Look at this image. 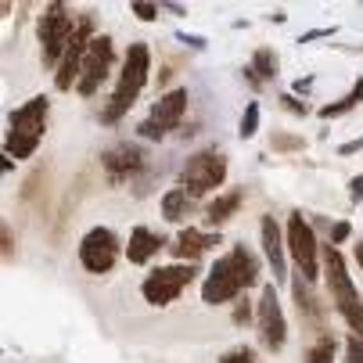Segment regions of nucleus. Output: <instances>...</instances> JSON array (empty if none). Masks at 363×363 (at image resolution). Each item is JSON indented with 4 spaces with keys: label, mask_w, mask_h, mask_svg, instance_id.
<instances>
[{
    "label": "nucleus",
    "mask_w": 363,
    "mask_h": 363,
    "mask_svg": "<svg viewBox=\"0 0 363 363\" xmlns=\"http://www.w3.org/2000/svg\"><path fill=\"white\" fill-rule=\"evenodd\" d=\"M356 263H359V267H363V241H359V245H356Z\"/></svg>",
    "instance_id": "nucleus-34"
},
{
    "label": "nucleus",
    "mask_w": 363,
    "mask_h": 363,
    "mask_svg": "<svg viewBox=\"0 0 363 363\" xmlns=\"http://www.w3.org/2000/svg\"><path fill=\"white\" fill-rule=\"evenodd\" d=\"M191 209H194V198H191L184 187H173V191L162 194V216H166V223H180V220H187Z\"/></svg>",
    "instance_id": "nucleus-17"
},
{
    "label": "nucleus",
    "mask_w": 363,
    "mask_h": 363,
    "mask_svg": "<svg viewBox=\"0 0 363 363\" xmlns=\"http://www.w3.org/2000/svg\"><path fill=\"white\" fill-rule=\"evenodd\" d=\"M335 352H338V342L335 338H320L317 345L306 349V363H335Z\"/></svg>",
    "instance_id": "nucleus-21"
},
{
    "label": "nucleus",
    "mask_w": 363,
    "mask_h": 363,
    "mask_svg": "<svg viewBox=\"0 0 363 363\" xmlns=\"http://www.w3.org/2000/svg\"><path fill=\"white\" fill-rule=\"evenodd\" d=\"M356 105H363V79H356V86H352L342 101H331V105H324V108H320V119H338V116L352 112Z\"/></svg>",
    "instance_id": "nucleus-20"
},
{
    "label": "nucleus",
    "mask_w": 363,
    "mask_h": 363,
    "mask_svg": "<svg viewBox=\"0 0 363 363\" xmlns=\"http://www.w3.org/2000/svg\"><path fill=\"white\" fill-rule=\"evenodd\" d=\"M255 130H259V105L252 101V105L245 108V116H241V126H238V133H241V137L248 140V137H252Z\"/></svg>",
    "instance_id": "nucleus-22"
},
{
    "label": "nucleus",
    "mask_w": 363,
    "mask_h": 363,
    "mask_svg": "<svg viewBox=\"0 0 363 363\" xmlns=\"http://www.w3.org/2000/svg\"><path fill=\"white\" fill-rule=\"evenodd\" d=\"M259 238H263V255H267V263L274 270L277 281H284V252H288V241L281 238V223L274 216H263L259 220Z\"/></svg>",
    "instance_id": "nucleus-13"
},
{
    "label": "nucleus",
    "mask_w": 363,
    "mask_h": 363,
    "mask_svg": "<svg viewBox=\"0 0 363 363\" xmlns=\"http://www.w3.org/2000/svg\"><path fill=\"white\" fill-rule=\"evenodd\" d=\"M72 29H76V18L69 15L65 4H50L40 22H36V36H40V62L43 69H58L62 58H65V47L72 40Z\"/></svg>",
    "instance_id": "nucleus-5"
},
{
    "label": "nucleus",
    "mask_w": 363,
    "mask_h": 363,
    "mask_svg": "<svg viewBox=\"0 0 363 363\" xmlns=\"http://www.w3.org/2000/svg\"><path fill=\"white\" fill-rule=\"evenodd\" d=\"M255 328H259V338H263V349L267 352H281L284 349V342H288V320H284L277 288H270V284L263 288V295H259Z\"/></svg>",
    "instance_id": "nucleus-10"
},
{
    "label": "nucleus",
    "mask_w": 363,
    "mask_h": 363,
    "mask_svg": "<svg viewBox=\"0 0 363 363\" xmlns=\"http://www.w3.org/2000/svg\"><path fill=\"white\" fill-rule=\"evenodd\" d=\"M349 198L352 201H363V177H352L349 180Z\"/></svg>",
    "instance_id": "nucleus-29"
},
{
    "label": "nucleus",
    "mask_w": 363,
    "mask_h": 363,
    "mask_svg": "<svg viewBox=\"0 0 363 363\" xmlns=\"http://www.w3.org/2000/svg\"><path fill=\"white\" fill-rule=\"evenodd\" d=\"M248 309H252L248 302H238V313H234V324H248V320H252V313H248Z\"/></svg>",
    "instance_id": "nucleus-30"
},
{
    "label": "nucleus",
    "mask_w": 363,
    "mask_h": 363,
    "mask_svg": "<svg viewBox=\"0 0 363 363\" xmlns=\"http://www.w3.org/2000/svg\"><path fill=\"white\" fill-rule=\"evenodd\" d=\"M320 259H324V277H328L335 309L342 313V320L352 328V335L363 338V298L352 288V277H349V267H345L338 245H320Z\"/></svg>",
    "instance_id": "nucleus-4"
},
{
    "label": "nucleus",
    "mask_w": 363,
    "mask_h": 363,
    "mask_svg": "<svg viewBox=\"0 0 363 363\" xmlns=\"http://www.w3.org/2000/svg\"><path fill=\"white\" fill-rule=\"evenodd\" d=\"M220 363H259V359H255V352H252L248 345H238V349L223 352V359H220Z\"/></svg>",
    "instance_id": "nucleus-24"
},
{
    "label": "nucleus",
    "mask_w": 363,
    "mask_h": 363,
    "mask_svg": "<svg viewBox=\"0 0 363 363\" xmlns=\"http://www.w3.org/2000/svg\"><path fill=\"white\" fill-rule=\"evenodd\" d=\"M116 62V47H112V36H94L90 40V50H86V62H83V72H79V97H94L108 79V69Z\"/></svg>",
    "instance_id": "nucleus-12"
},
{
    "label": "nucleus",
    "mask_w": 363,
    "mask_h": 363,
    "mask_svg": "<svg viewBox=\"0 0 363 363\" xmlns=\"http://www.w3.org/2000/svg\"><path fill=\"white\" fill-rule=\"evenodd\" d=\"M274 72H277V62H274V50H267V47H259V50H252V65L245 69V76H248V83H267V79H274Z\"/></svg>",
    "instance_id": "nucleus-19"
},
{
    "label": "nucleus",
    "mask_w": 363,
    "mask_h": 363,
    "mask_svg": "<svg viewBox=\"0 0 363 363\" xmlns=\"http://www.w3.org/2000/svg\"><path fill=\"white\" fill-rule=\"evenodd\" d=\"M359 147H363V137H359V140H352V144H342L338 151H342V155H352V151H359Z\"/></svg>",
    "instance_id": "nucleus-32"
},
{
    "label": "nucleus",
    "mask_w": 363,
    "mask_h": 363,
    "mask_svg": "<svg viewBox=\"0 0 363 363\" xmlns=\"http://www.w3.org/2000/svg\"><path fill=\"white\" fill-rule=\"evenodd\" d=\"M133 15L140 22H155V18H159V4H133Z\"/></svg>",
    "instance_id": "nucleus-27"
},
{
    "label": "nucleus",
    "mask_w": 363,
    "mask_h": 363,
    "mask_svg": "<svg viewBox=\"0 0 363 363\" xmlns=\"http://www.w3.org/2000/svg\"><path fill=\"white\" fill-rule=\"evenodd\" d=\"M345 363H363V338L359 335L345 338Z\"/></svg>",
    "instance_id": "nucleus-25"
},
{
    "label": "nucleus",
    "mask_w": 363,
    "mask_h": 363,
    "mask_svg": "<svg viewBox=\"0 0 363 363\" xmlns=\"http://www.w3.org/2000/svg\"><path fill=\"white\" fill-rule=\"evenodd\" d=\"M101 162H105V169H108L112 180H126V177L140 173L144 151H140L137 144H116V147H108L105 155H101Z\"/></svg>",
    "instance_id": "nucleus-14"
},
{
    "label": "nucleus",
    "mask_w": 363,
    "mask_h": 363,
    "mask_svg": "<svg viewBox=\"0 0 363 363\" xmlns=\"http://www.w3.org/2000/svg\"><path fill=\"white\" fill-rule=\"evenodd\" d=\"M284 241H288V252H291V259H295L298 274L313 284V281H317V270H320V241H317L313 227L306 223L302 213H291V216H288Z\"/></svg>",
    "instance_id": "nucleus-8"
},
{
    "label": "nucleus",
    "mask_w": 363,
    "mask_h": 363,
    "mask_svg": "<svg viewBox=\"0 0 363 363\" xmlns=\"http://www.w3.org/2000/svg\"><path fill=\"white\" fill-rule=\"evenodd\" d=\"M281 105H284V108H288L291 116H309V108L302 105V101H298L295 94H284V97H281Z\"/></svg>",
    "instance_id": "nucleus-26"
},
{
    "label": "nucleus",
    "mask_w": 363,
    "mask_h": 363,
    "mask_svg": "<svg viewBox=\"0 0 363 363\" xmlns=\"http://www.w3.org/2000/svg\"><path fill=\"white\" fill-rule=\"evenodd\" d=\"M238 205H241V191H227L223 198H216L209 209H205V223H209V227H223L238 213Z\"/></svg>",
    "instance_id": "nucleus-18"
},
{
    "label": "nucleus",
    "mask_w": 363,
    "mask_h": 363,
    "mask_svg": "<svg viewBox=\"0 0 363 363\" xmlns=\"http://www.w3.org/2000/svg\"><path fill=\"white\" fill-rule=\"evenodd\" d=\"M11 248H15V241H11V227H4V255H11Z\"/></svg>",
    "instance_id": "nucleus-33"
},
{
    "label": "nucleus",
    "mask_w": 363,
    "mask_h": 363,
    "mask_svg": "<svg viewBox=\"0 0 363 363\" xmlns=\"http://www.w3.org/2000/svg\"><path fill=\"white\" fill-rule=\"evenodd\" d=\"M270 144H274V151H298L306 140H302V137H295V133H274V140H270Z\"/></svg>",
    "instance_id": "nucleus-23"
},
{
    "label": "nucleus",
    "mask_w": 363,
    "mask_h": 363,
    "mask_svg": "<svg viewBox=\"0 0 363 363\" xmlns=\"http://www.w3.org/2000/svg\"><path fill=\"white\" fill-rule=\"evenodd\" d=\"M216 245H220V234H205L198 227H184L180 238L173 241V255L180 259V263H198L201 252H209Z\"/></svg>",
    "instance_id": "nucleus-15"
},
{
    "label": "nucleus",
    "mask_w": 363,
    "mask_h": 363,
    "mask_svg": "<svg viewBox=\"0 0 363 363\" xmlns=\"http://www.w3.org/2000/svg\"><path fill=\"white\" fill-rule=\"evenodd\" d=\"M223 180H227V159H223L220 151H213V147L191 155V159L184 162V169H180V187L191 198L223 187Z\"/></svg>",
    "instance_id": "nucleus-6"
},
{
    "label": "nucleus",
    "mask_w": 363,
    "mask_h": 363,
    "mask_svg": "<svg viewBox=\"0 0 363 363\" xmlns=\"http://www.w3.org/2000/svg\"><path fill=\"white\" fill-rule=\"evenodd\" d=\"M147 69H151V50L147 43H130L123 55V69H119V83L108 97V108L101 112V123H119L133 105L147 83Z\"/></svg>",
    "instance_id": "nucleus-2"
},
{
    "label": "nucleus",
    "mask_w": 363,
    "mask_h": 363,
    "mask_svg": "<svg viewBox=\"0 0 363 363\" xmlns=\"http://www.w3.org/2000/svg\"><path fill=\"white\" fill-rule=\"evenodd\" d=\"M162 245H166L162 234H155V230H147V227H133L130 245H126V259H130L133 267H140V263H147V259L159 252Z\"/></svg>",
    "instance_id": "nucleus-16"
},
{
    "label": "nucleus",
    "mask_w": 363,
    "mask_h": 363,
    "mask_svg": "<svg viewBox=\"0 0 363 363\" xmlns=\"http://www.w3.org/2000/svg\"><path fill=\"white\" fill-rule=\"evenodd\" d=\"M309 90H313V79H309V76L295 83V94H309Z\"/></svg>",
    "instance_id": "nucleus-31"
},
{
    "label": "nucleus",
    "mask_w": 363,
    "mask_h": 363,
    "mask_svg": "<svg viewBox=\"0 0 363 363\" xmlns=\"http://www.w3.org/2000/svg\"><path fill=\"white\" fill-rule=\"evenodd\" d=\"M187 112V90L177 86V90H166L159 101L151 105V116L137 126V137H147V140H162Z\"/></svg>",
    "instance_id": "nucleus-9"
},
{
    "label": "nucleus",
    "mask_w": 363,
    "mask_h": 363,
    "mask_svg": "<svg viewBox=\"0 0 363 363\" xmlns=\"http://www.w3.org/2000/svg\"><path fill=\"white\" fill-rule=\"evenodd\" d=\"M345 238H349V223H342V220H338V223L331 227V245H342Z\"/></svg>",
    "instance_id": "nucleus-28"
},
{
    "label": "nucleus",
    "mask_w": 363,
    "mask_h": 363,
    "mask_svg": "<svg viewBox=\"0 0 363 363\" xmlns=\"http://www.w3.org/2000/svg\"><path fill=\"white\" fill-rule=\"evenodd\" d=\"M198 277V263H173V267H155L144 284H140V295L151 302V306H169L180 298V291Z\"/></svg>",
    "instance_id": "nucleus-7"
},
{
    "label": "nucleus",
    "mask_w": 363,
    "mask_h": 363,
    "mask_svg": "<svg viewBox=\"0 0 363 363\" xmlns=\"http://www.w3.org/2000/svg\"><path fill=\"white\" fill-rule=\"evenodd\" d=\"M252 284H259V259L245 245H234L223 259H216L209 267V274L201 281V298L209 306H223Z\"/></svg>",
    "instance_id": "nucleus-1"
},
{
    "label": "nucleus",
    "mask_w": 363,
    "mask_h": 363,
    "mask_svg": "<svg viewBox=\"0 0 363 363\" xmlns=\"http://www.w3.org/2000/svg\"><path fill=\"white\" fill-rule=\"evenodd\" d=\"M119 252H123V248H119L116 230L94 227V230H86L83 241H79V263H83V270H90V274H108V270L116 267Z\"/></svg>",
    "instance_id": "nucleus-11"
},
{
    "label": "nucleus",
    "mask_w": 363,
    "mask_h": 363,
    "mask_svg": "<svg viewBox=\"0 0 363 363\" xmlns=\"http://www.w3.org/2000/svg\"><path fill=\"white\" fill-rule=\"evenodd\" d=\"M47 133V97H33L26 105H18L8 119L4 133V155L8 159H33V151L40 147V137Z\"/></svg>",
    "instance_id": "nucleus-3"
}]
</instances>
